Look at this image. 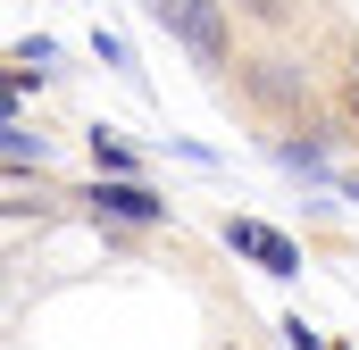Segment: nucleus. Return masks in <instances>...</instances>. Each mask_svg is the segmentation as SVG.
<instances>
[{"mask_svg": "<svg viewBox=\"0 0 359 350\" xmlns=\"http://www.w3.org/2000/svg\"><path fill=\"white\" fill-rule=\"evenodd\" d=\"M209 350H251V342H234V334H226V342H209Z\"/></svg>", "mask_w": 359, "mask_h": 350, "instance_id": "10", "label": "nucleus"}, {"mask_svg": "<svg viewBox=\"0 0 359 350\" xmlns=\"http://www.w3.org/2000/svg\"><path fill=\"white\" fill-rule=\"evenodd\" d=\"M142 17L176 42L209 84H226V76H234V59H243V42H234V25H243V17H234V0H142Z\"/></svg>", "mask_w": 359, "mask_h": 350, "instance_id": "2", "label": "nucleus"}, {"mask_svg": "<svg viewBox=\"0 0 359 350\" xmlns=\"http://www.w3.org/2000/svg\"><path fill=\"white\" fill-rule=\"evenodd\" d=\"M243 25H268V34H301L309 17H326V0H234Z\"/></svg>", "mask_w": 359, "mask_h": 350, "instance_id": "5", "label": "nucleus"}, {"mask_svg": "<svg viewBox=\"0 0 359 350\" xmlns=\"http://www.w3.org/2000/svg\"><path fill=\"white\" fill-rule=\"evenodd\" d=\"M76 200H84V217L109 242H142V234H168V225H176V200L151 192L142 175H92Z\"/></svg>", "mask_w": 359, "mask_h": 350, "instance_id": "3", "label": "nucleus"}, {"mask_svg": "<svg viewBox=\"0 0 359 350\" xmlns=\"http://www.w3.org/2000/svg\"><path fill=\"white\" fill-rule=\"evenodd\" d=\"M0 150H8V167H25V159H34V167H50V134H42V125H25V117H8Z\"/></svg>", "mask_w": 359, "mask_h": 350, "instance_id": "7", "label": "nucleus"}, {"mask_svg": "<svg viewBox=\"0 0 359 350\" xmlns=\"http://www.w3.org/2000/svg\"><path fill=\"white\" fill-rule=\"evenodd\" d=\"M334 183H343V200H359V167H343V175H334Z\"/></svg>", "mask_w": 359, "mask_h": 350, "instance_id": "9", "label": "nucleus"}, {"mask_svg": "<svg viewBox=\"0 0 359 350\" xmlns=\"http://www.w3.org/2000/svg\"><path fill=\"white\" fill-rule=\"evenodd\" d=\"M334 125L343 142H359V76H334Z\"/></svg>", "mask_w": 359, "mask_h": 350, "instance_id": "8", "label": "nucleus"}, {"mask_svg": "<svg viewBox=\"0 0 359 350\" xmlns=\"http://www.w3.org/2000/svg\"><path fill=\"white\" fill-rule=\"evenodd\" d=\"M226 100L251 117V125H268V134H309V125H334V84H326V67L309 59V50H243L234 59V76H226Z\"/></svg>", "mask_w": 359, "mask_h": 350, "instance_id": "1", "label": "nucleus"}, {"mask_svg": "<svg viewBox=\"0 0 359 350\" xmlns=\"http://www.w3.org/2000/svg\"><path fill=\"white\" fill-rule=\"evenodd\" d=\"M217 242L234 259H251L259 275H301V242L276 234V225H259V217H217Z\"/></svg>", "mask_w": 359, "mask_h": 350, "instance_id": "4", "label": "nucleus"}, {"mask_svg": "<svg viewBox=\"0 0 359 350\" xmlns=\"http://www.w3.org/2000/svg\"><path fill=\"white\" fill-rule=\"evenodd\" d=\"M84 150H92V175H142V159H134V150H126L109 125H92V134H84Z\"/></svg>", "mask_w": 359, "mask_h": 350, "instance_id": "6", "label": "nucleus"}]
</instances>
